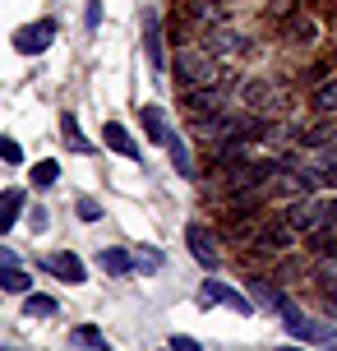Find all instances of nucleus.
Here are the masks:
<instances>
[{"label": "nucleus", "mask_w": 337, "mask_h": 351, "mask_svg": "<svg viewBox=\"0 0 337 351\" xmlns=\"http://www.w3.org/2000/svg\"><path fill=\"white\" fill-rule=\"evenodd\" d=\"M166 351H171V347H166Z\"/></svg>", "instance_id": "36"}, {"label": "nucleus", "mask_w": 337, "mask_h": 351, "mask_svg": "<svg viewBox=\"0 0 337 351\" xmlns=\"http://www.w3.org/2000/svg\"><path fill=\"white\" fill-rule=\"evenodd\" d=\"M143 51H148V65L153 70H166V47H162V28H158V14H143Z\"/></svg>", "instance_id": "8"}, {"label": "nucleus", "mask_w": 337, "mask_h": 351, "mask_svg": "<svg viewBox=\"0 0 337 351\" xmlns=\"http://www.w3.org/2000/svg\"><path fill=\"white\" fill-rule=\"evenodd\" d=\"M245 42H240V33H231L227 23H213L208 28V37H203V51H213V56H222V51H240Z\"/></svg>", "instance_id": "11"}, {"label": "nucleus", "mask_w": 337, "mask_h": 351, "mask_svg": "<svg viewBox=\"0 0 337 351\" xmlns=\"http://www.w3.org/2000/svg\"><path fill=\"white\" fill-rule=\"evenodd\" d=\"M0 351H18V347H0Z\"/></svg>", "instance_id": "35"}, {"label": "nucleus", "mask_w": 337, "mask_h": 351, "mask_svg": "<svg viewBox=\"0 0 337 351\" xmlns=\"http://www.w3.org/2000/svg\"><path fill=\"white\" fill-rule=\"evenodd\" d=\"M277 315H282V324H286V333L291 337H301V342H328V337H333V324H323V319H310L301 310V305H296V300L286 296L282 305H277Z\"/></svg>", "instance_id": "2"}, {"label": "nucleus", "mask_w": 337, "mask_h": 351, "mask_svg": "<svg viewBox=\"0 0 337 351\" xmlns=\"http://www.w3.org/2000/svg\"><path fill=\"white\" fill-rule=\"evenodd\" d=\"M171 351H203L195 337H171Z\"/></svg>", "instance_id": "30"}, {"label": "nucleus", "mask_w": 337, "mask_h": 351, "mask_svg": "<svg viewBox=\"0 0 337 351\" xmlns=\"http://www.w3.org/2000/svg\"><path fill=\"white\" fill-rule=\"evenodd\" d=\"M310 102H314L319 116H333V111H337V79H323V84L314 88V97H310Z\"/></svg>", "instance_id": "15"}, {"label": "nucleus", "mask_w": 337, "mask_h": 351, "mask_svg": "<svg viewBox=\"0 0 337 351\" xmlns=\"http://www.w3.org/2000/svg\"><path fill=\"white\" fill-rule=\"evenodd\" d=\"M47 268H51L55 278H65V282H74V287H79V282L88 278V273H84V263L74 259L70 250H65V254H47Z\"/></svg>", "instance_id": "12"}, {"label": "nucleus", "mask_w": 337, "mask_h": 351, "mask_svg": "<svg viewBox=\"0 0 337 351\" xmlns=\"http://www.w3.org/2000/svg\"><path fill=\"white\" fill-rule=\"evenodd\" d=\"M282 351H305V347H282Z\"/></svg>", "instance_id": "34"}, {"label": "nucleus", "mask_w": 337, "mask_h": 351, "mask_svg": "<svg viewBox=\"0 0 337 351\" xmlns=\"http://www.w3.org/2000/svg\"><path fill=\"white\" fill-rule=\"evenodd\" d=\"M18 208H23V190H5L0 194V236L18 222Z\"/></svg>", "instance_id": "14"}, {"label": "nucleus", "mask_w": 337, "mask_h": 351, "mask_svg": "<svg viewBox=\"0 0 337 351\" xmlns=\"http://www.w3.org/2000/svg\"><path fill=\"white\" fill-rule=\"evenodd\" d=\"M51 42H55V23H51V19H37V23H28V28H18V33H14V51L42 56Z\"/></svg>", "instance_id": "5"}, {"label": "nucleus", "mask_w": 337, "mask_h": 351, "mask_svg": "<svg viewBox=\"0 0 337 351\" xmlns=\"http://www.w3.org/2000/svg\"><path fill=\"white\" fill-rule=\"evenodd\" d=\"M134 268H139V273H158L162 268V250L158 245H139L134 250Z\"/></svg>", "instance_id": "22"}, {"label": "nucleus", "mask_w": 337, "mask_h": 351, "mask_svg": "<svg viewBox=\"0 0 337 351\" xmlns=\"http://www.w3.org/2000/svg\"><path fill=\"white\" fill-rule=\"evenodd\" d=\"M0 268H18V254L10 245H0Z\"/></svg>", "instance_id": "31"}, {"label": "nucleus", "mask_w": 337, "mask_h": 351, "mask_svg": "<svg viewBox=\"0 0 337 351\" xmlns=\"http://www.w3.org/2000/svg\"><path fill=\"white\" fill-rule=\"evenodd\" d=\"M199 300H203V305H227L236 315H254V300H249L245 291H236L231 282H217V278H208L199 287Z\"/></svg>", "instance_id": "3"}, {"label": "nucleus", "mask_w": 337, "mask_h": 351, "mask_svg": "<svg viewBox=\"0 0 337 351\" xmlns=\"http://www.w3.org/2000/svg\"><path fill=\"white\" fill-rule=\"evenodd\" d=\"M102 143H107L111 153H121V158L139 162V143L125 134V125H121V121H107V125H102Z\"/></svg>", "instance_id": "9"}, {"label": "nucleus", "mask_w": 337, "mask_h": 351, "mask_svg": "<svg viewBox=\"0 0 337 351\" xmlns=\"http://www.w3.org/2000/svg\"><path fill=\"white\" fill-rule=\"evenodd\" d=\"M268 14H273V19H291V14H296V0H268Z\"/></svg>", "instance_id": "27"}, {"label": "nucleus", "mask_w": 337, "mask_h": 351, "mask_svg": "<svg viewBox=\"0 0 337 351\" xmlns=\"http://www.w3.org/2000/svg\"><path fill=\"white\" fill-rule=\"evenodd\" d=\"M185 245H190V254H195L203 268H217V259H222V245H217L213 227H203V222H190V227H185Z\"/></svg>", "instance_id": "4"}, {"label": "nucleus", "mask_w": 337, "mask_h": 351, "mask_svg": "<svg viewBox=\"0 0 337 351\" xmlns=\"http://www.w3.org/2000/svg\"><path fill=\"white\" fill-rule=\"evenodd\" d=\"M217 93H208V88H185V106L190 111H199V116H208V111H217Z\"/></svg>", "instance_id": "16"}, {"label": "nucleus", "mask_w": 337, "mask_h": 351, "mask_svg": "<svg viewBox=\"0 0 337 351\" xmlns=\"http://www.w3.org/2000/svg\"><path fill=\"white\" fill-rule=\"evenodd\" d=\"M0 287H5V291H14V296H28L33 278H28L23 268H0Z\"/></svg>", "instance_id": "19"}, {"label": "nucleus", "mask_w": 337, "mask_h": 351, "mask_svg": "<svg viewBox=\"0 0 337 351\" xmlns=\"http://www.w3.org/2000/svg\"><path fill=\"white\" fill-rule=\"evenodd\" d=\"M249 241L259 254H282V250H291V222H254Z\"/></svg>", "instance_id": "6"}, {"label": "nucleus", "mask_w": 337, "mask_h": 351, "mask_svg": "<svg viewBox=\"0 0 337 351\" xmlns=\"http://www.w3.org/2000/svg\"><path fill=\"white\" fill-rule=\"evenodd\" d=\"M323 351H337V337H328V342H323Z\"/></svg>", "instance_id": "33"}, {"label": "nucleus", "mask_w": 337, "mask_h": 351, "mask_svg": "<svg viewBox=\"0 0 337 351\" xmlns=\"http://www.w3.org/2000/svg\"><path fill=\"white\" fill-rule=\"evenodd\" d=\"M70 342H74V347H84V351H107V337L97 333V328H74Z\"/></svg>", "instance_id": "21"}, {"label": "nucleus", "mask_w": 337, "mask_h": 351, "mask_svg": "<svg viewBox=\"0 0 337 351\" xmlns=\"http://www.w3.org/2000/svg\"><path fill=\"white\" fill-rule=\"evenodd\" d=\"M60 134H65V143H70L74 153H92V143L84 139V134H79V121H74L70 111H65V116H60Z\"/></svg>", "instance_id": "17"}, {"label": "nucleus", "mask_w": 337, "mask_h": 351, "mask_svg": "<svg viewBox=\"0 0 337 351\" xmlns=\"http://www.w3.org/2000/svg\"><path fill=\"white\" fill-rule=\"evenodd\" d=\"M176 79L185 88H217V84H222V65H217L213 51L180 47V51H176Z\"/></svg>", "instance_id": "1"}, {"label": "nucleus", "mask_w": 337, "mask_h": 351, "mask_svg": "<svg viewBox=\"0 0 337 351\" xmlns=\"http://www.w3.org/2000/svg\"><path fill=\"white\" fill-rule=\"evenodd\" d=\"M139 125H143V134H148L153 143H162V148L176 139V130H171V121H166V111H162V106H143Z\"/></svg>", "instance_id": "7"}, {"label": "nucleus", "mask_w": 337, "mask_h": 351, "mask_svg": "<svg viewBox=\"0 0 337 351\" xmlns=\"http://www.w3.org/2000/svg\"><path fill=\"white\" fill-rule=\"evenodd\" d=\"M55 176H60V167H55V162L47 158V162H37L33 171H28V180H33L37 190H51V185H55Z\"/></svg>", "instance_id": "20"}, {"label": "nucleus", "mask_w": 337, "mask_h": 351, "mask_svg": "<svg viewBox=\"0 0 337 351\" xmlns=\"http://www.w3.org/2000/svg\"><path fill=\"white\" fill-rule=\"evenodd\" d=\"M249 300H254V305H264V310H277V305H282V291H277V287H273V282H264V278H254L249 282Z\"/></svg>", "instance_id": "13"}, {"label": "nucleus", "mask_w": 337, "mask_h": 351, "mask_svg": "<svg viewBox=\"0 0 337 351\" xmlns=\"http://www.w3.org/2000/svg\"><path fill=\"white\" fill-rule=\"evenodd\" d=\"M97 268H102V273H111V278H125V273L134 268V254H129V250H121V245H102V250H97Z\"/></svg>", "instance_id": "10"}, {"label": "nucleus", "mask_w": 337, "mask_h": 351, "mask_svg": "<svg viewBox=\"0 0 337 351\" xmlns=\"http://www.w3.org/2000/svg\"><path fill=\"white\" fill-rule=\"evenodd\" d=\"M51 315H55L51 296H33V291L23 296V319H51Z\"/></svg>", "instance_id": "18"}, {"label": "nucleus", "mask_w": 337, "mask_h": 351, "mask_svg": "<svg viewBox=\"0 0 337 351\" xmlns=\"http://www.w3.org/2000/svg\"><path fill=\"white\" fill-rule=\"evenodd\" d=\"M319 305L328 310V315L337 319V291H328V287H319Z\"/></svg>", "instance_id": "28"}, {"label": "nucleus", "mask_w": 337, "mask_h": 351, "mask_svg": "<svg viewBox=\"0 0 337 351\" xmlns=\"http://www.w3.org/2000/svg\"><path fill=\"white\" fill-rule=\"evenodd\" d=\"M286 28H291L286 42H314V19H291Z\"/></svg>", "instance_id": "24"}, {"label": "nucleus", "mask_w": 337, "mask_h": 351, "mask_svg": "<svg viewBox=\"0 0 337 351\" xmlns=\"http://www.w3.org/2000/svg\"><path fill=\"white\" fill-rule=\"evenodd\" d=\"M0 162H10V167H14V162H23V148H18L10 134H0Z\"/></svg>", "instance_id": "26"}, {"label": "nucleus", "mask_w": 337, "mask_h": 351, "mask_svg": "<svg viewBox=\"0 0 337 351\" xmlns=\"http://www.w3.org/2000/svg\"><path fill=\"white\" fill-rule=\"evenodd\" d=\"M33 213V231H47V208H28Z\"/></svg>", "instance_id": "32"}, {"label": "nucleus", "mask_w": 337, "mask_h": 351, "mask_svg": "<svg viewBox=\"0 0 337 351\" xmlns=\"http://www.w3.org/2000/svg\"><path fill=\"white\" fill-rule=\"evenodd\" d=\"M166 148H171V162H176V176H195V162H190V153H185V139H171L166 143Z\"/></svg>", "instance_id": "23"}, {"label": "nucleus", "mask_w": 337, "mask_h": 351, "mask_svg": "<svg viewBox=\"0 0 337 351\" xmlns=\"http://www.w3.org/2000/svg\"><path fill=\"white\" fill-rule=\"evenodd\" d=\"M84 19H88V28H97V23H102V0H88V14Z\"/></svg>", "instance_id": "29"}, {"label": "nucleus", "mask_w": 337, "mask_h": 351, "mask_svg": "<svg viewBox=\"0 0 337 351\" xmlns=\"http://www.w3.org/2000/svg\"><path fill=\"white\" fill-rule=\"evenodd\" d=\"M74 208H79V217H84V222H97V217H102V204H97V199H88V194H79V204H74Z\"/></svg>", "instance_id": "25"}]
</instances>
